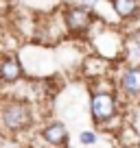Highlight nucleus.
<instances>
[{
  "mask_svg": "<svg viewBox=\"0 0 140 148\" xmlns=\"http://www.w3.org/2000/svg\"><path fill=\"white\" fill-rule=\"evenodd\" d=\"M31 122H33V111L26 102L18 100V98H5V102H2V124L7 131L20 133V131L28 129Z\"/></svg>",
  "mask_w": 140,
  "mask_h": 148,
  "instance_id": "1",
  "label": "nucleus"
},
{
  "mask_svg": "<svg viewBox=\"0 0 140 148\" xmlns=\"http://www.w3.org/2000/svg\"><path fill=\"white\" fill-rule=\"evenodd\" d=\"M90 113H92V120L96 124L105 126L116 116V100H114V96L107 92H94L92 98H90Z\"/></svg>",
  "mask_w": 140,
  "mask_h": 148,
  "instance_id": "2",
  "label": "nucleus"
},
{
  "mask_svg": "<svg viewBox=\"0 0 140 148\" xmlns=\"http://www.w3.org/2000/svg\"><path fill=\"white\" fill-rule=\"evenodd\" d=\"M64 22L72 35H83L92 26V11L85 7H68L64 11Z\"/></svg>",
  "mask_w": 140,
  "mask_h": 148,
  "instance_id": "3",
  "label": "nucleus"
},
{
  "mask_svg": "<svg viewBox=\"0 0 140 148\" xmlns=\"http://www.w3.org/2000/svg\"><path fill=\"white\" fill-rule=\"evenodd\" d=\"M42 139L46 144H51L53 148H61L68 144V129L61 122H51L42 129Z\"/></svg>",
  "mask_w": 140,
  "mask_h": 148,
  "instance_id": "4",
  "label": "nucleus"
},
{
  "mask_svg": "<svg viewBox=\"0 0 140 148\" xmlns=\"http://www.w3.org/2000/svg\"><path fill=\"white\" fill-rule=\"evenodd\" d=\"M118 85H121V89L127 96H140V65L127 68L125 72L121 74Z\"/></svg>",
  "mask_w": 140,
  "mask_h": 148,
  "instance_id": "5",
  "label": "nucleus"
},
{
  "mask_svg": "<svg viewBox=\"0 0 140 148\" xmlns=\"http://www.w3.org/2000/svg\"><path fill=\"white\" fill-rule=\"evenodd\" d=\"M0 76H2V83H15V81L22 76V65L15 57L5 55L2 57V63H0Z\"/></svg>",
  "mask_w": 140,
  "mask_h": 148,
  "instance_id": "6",
  "label": "nucleus"
},
{
  "mask_svg": "<svg viewBox=\"0 0 140 148\" xmlns=\"http://www.w3.org/2000/svg\"><path fill=\"white\" fill-rule=\"evenodd\" d=\"M114 11L118 13V18L127 20L131 15H136L138 11V0H114Z\"/></svg>",
  "mask_w": 140,
  "mask_h": 148,
  "instance_id": "7",
  "label": "nucleus"
},
{
  "mask_svg": "<svg viewBox=\"0 0 140 148\" xmlns=\"http://www.w3.org/2000/svg\"><path fill=\"white\" fill-rule=\"evenodd\" d=\"M81 144H85V146H94L96 144V133H92V131H83V133L79 135Z\"/></svg>",
  "mask_w": 140,
  "mask_h": 148,
  "instance_id": "8",
  "label": "nucleus"
},
{
  "mask_svg": "<svg viewBox=\"0 0 140 148\" xmlns=\"http://www.w3.org/2000/svg\"><path fill=\"white\" fill-rule=\"evenodd\" d=\"M134 44H136V46H138V50H140V31H138V33H136V35H134Z\"/></svg>",
  "mask_w": 140,
  "mask_h": 148,
  "instance_id": "9",
  "label": "nucleus"
},
{
  "mask_svg": "<svg viewBox=\"0 0 140 148\" xmlns=\"http://www.w3.org/2000/svg\"><path fill=\"white\" fill-rule=\"evenodd\" d=\"M68 148H70V146H68Z\"/></svg>",
  "mask_w": 140,
  "mask_h": 148,
  "instance_id": "10",
  "label": "nucleus"
}]
</instances>
